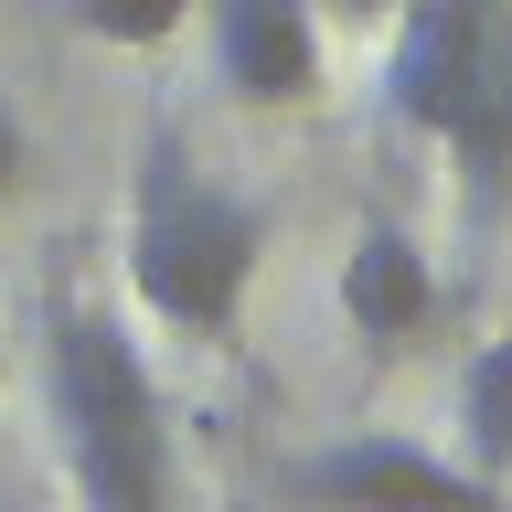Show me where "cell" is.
Segmentation results:
<instances>
[{"mask_svg":"<svg viewBox=\"0 0 512 512\" xmlns=\"http://www.w3.org/2000/svg\"><path fill=\"white\" fill-rule=\"evenodd\" d=\"M267 235H278V203L224 182L214 160H192L171 118H150L139 171H128V299L171 342H235Z\"/></svg>","mask_w":512,"mask_h":512,"instance_id":"6da1fadb","label":"cell"},{"mask_svg":"<svg viewBox=\"0 0 512 512\" xmlns=\"http://www.w3.org/2000/svg\"><path fill=\"white\" fill-rule=\"evenodd\" d=\"M43 416H54L64 480L86 512H182V448L139 331L86 288H54L43 310Z\"/></svg>","mask_w":512,"mask_h":512,"instance_id":"7a4b0ae2","label":"cell"},{"mask_svg":"<svg viewBox=\"0 0 512 512\" xmlns=\"http://www.w3.org/2000/svg\"><path fill=\"white\" fill-rule=\"evenodd\" d=\"M384 118L448 150L470 224H512V0H395Z\"/></svg>","mask_w":512,"mask_h":512,"instance_id":"3957f363","label":"cell"},{"mask_svg":"<svg viewBox=\"0 0 512 512\" xmlns=\"http://www.w3.org/2000/svg\"><path fill=\"white\" fill-rule=\"evenodd\" d=\"M278 512H512L502 480H480L459 448H427L406 427H342V438L278 459Z\"/></svg>","mask_w":512,"mask_h":512,"instance_id":"277c9868","label":"cell"},{"mask_svg":"<svg viewBox=\"0 0 512 512\" xmlns=\"http://www.w3.org/2000/svg\"><path fill=\"white\" fill-rule=\"evenodd\" d=\"M203 43L246 118H310L331 86V22L310 0H203Z\"/></svg>","mask_w":512,"mask_h":512,"instance_id":"5b68a950","label":"cell"},{"mask_svg":"<svg viewBox=\"0 0 512 512\" xmlns=\"http://www.w3.org/2000/svg\"><path fill=\"white\" fill-rule=\"evenodd\" d=\"M331 299H342L352 342L374 352V363H406V352H427L448 331V278H438V256H427V235H416L406 214H363L352 224Z\"/></svg>","mask_w":512,"mask_h":512,"instance_id":"8992f818","label":"cell"},{"mask_svg":"<svg viewBox=\"0 0 512 512\" xmlns=\"http://www.w3.org/2000/svg\"><path fill=\"white\" fill-rule=\"evenodd\" d=\"M448 427H459V459L512 491V331L459 363V384H448Z\"/></svg>","mask_w":512,"mask_h":512,"instance_id":"52a82bcc","label":"cell"},{"mask_svg":"<svg viewBox=\"0 0 512 512\" xmlns=\"http://www.w3.org/2000/svg\"><path fill=\"white\" fill-rule=\"evenodd\" d=\"M54 11H64V32H86L107 54H150L192 22V0H54Z\"/></svg>","mask_w":512,"mask_h":512,"instance_id":"ba28073f","label":"cell"},{"mask_svg":"<svg viewBox=\"0 0 512 512\" xmlns=\"http://www.w3.org/2000/svg\"><path fill=\"white\" fill-rule=\"evenodd\" d=\"M22 171H32V128H22V107L0 96V203L22 192Z\"/></svg>","mask_w":512,"mask_h":512,"instance_id":"9c48e42d","label":"cell"},{"mask_svg":"<svg viewBox=\"0 0 512 512\" xmlns=\"http://www.w3.org/2000/svg\"><path fill=\"white\" fill-rule=\"evenodd\" d=\"M310 11L331 32H384V22H395V0H310Z\"/></svg>","mask_w":512,"mask_h":512,"instance_id":"30bf717a","label":"cell"}]
</instances>
